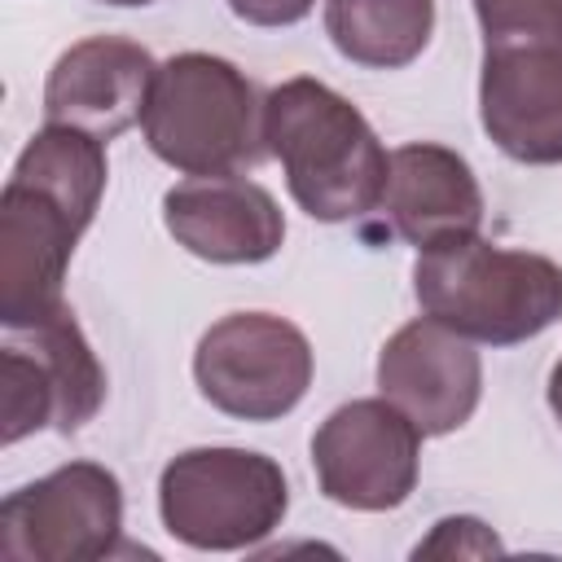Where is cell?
<instances>
[{"label": "cell", "instance_id": "ac0fdd59", "mask_svg": "<svg viewBox=\"0 0 562 562\" xmlns=\"http://www.w3.org/2000/svg\"><path fill=\"white\" fill-rule=\"evenodd\" d=\"M549 408H553V417H558V426H562V356H558V364L549 369Z\"/></svg>", "mask_w": 562, "mask_h": 562}, {"label": "cell", "instance_id": "9c48e42d", "mask_svg": "<svg viewBox=\"0 0 562 562\" xmlns=\"http://www.w3.org/2000/svg\"><path fill=\"white\" fill-rule=\"evenodd\" d=\"M422 439L426 435L386 395L338 404L312 435L316 483L342 509H400L417 487Z\"/></svg>", "mask_w": 562, "mask_h": 562}, {"label": "cell", "instance_id": "8fae6325", "mask_svg": "<svg viewBox=\"0 0 562 562\" xmlns=\"http://www.w3.org/2000/svg\"><path fill=\"white\" fill-rule=\"evenodd\" d=\"M378 391L408 413L422 435H452L479 408L483 360L465 334L435 316H417L382 342Z\"/></svg>", "mask_w": 562, "mask_h": 562}, {"label": "cell", "instance_id": "2e32d148", "mask_svg": "<svg viewBox=\"0 0 562 562\" xmlns=\"http://www.w3.org/2000/svg\"><path fill=\"white\" fill-rule=\"evenodd\" d=\"M492 553H505L501 536L483 518H470V514L439 518L430 536L413 549V558H492Z\"/></svg>", "mask_w": 562, "mask_h": 562}, {"label": "cell", "instance_id": "7a4b0ae2", "mask_svg": "<svg viewBox=\"0 0 562 562\" xmlns=\"http://www.w3.org/2000/svg\"><path fill=\"white\" fill-rule=\"evenodd\" d=\"M413 294L426 316L470 342L514 347L562 321V263L536 250H505L474 233L417 250Z\"/></svg>", "mask_w": 562, "mask_h": 562}, {"label": "cell", "instance_id": "30bf717a", "mask_svg": "<svg viewBox=\"0 0 562 562\" xmlns=\"http://www.w3.org/2000/svg\"><path fill=\"white\" fill-rule=\"evenodd\" d=\"M92 224V211L66 193L9 171L0 189V325L22 329L53 316L70 255Z\"/></svg>", "mask_w": 562, "mask_h": 562}, {"label": "cell", "instance_id": "8992f818", "mask_svg": "<svg viewBox=\"0 0 562 562\" xmlns=\"http://www.w3.org/2000/svg\"><path fill=\"white\" fill-rule=\"evenodd\" d=\"M312 364V342L294 321L228 312L198 338L193 382L211 408L237 422H277L307 395Z\"/></svg>", "mask_w": 562, "mask_h": 562}, {"label": "cell", "instance_id": "52a82bcc", "mask_svg": "<svg viewBox=\"0 0 562 562\" xmlns=\"http://www.w3.org/2000/svg\"><path fill=\"white\" fill-rule=\"evenodd\" d=\"M123 536L119 474L97 461H70L18 487L0 505V553L13 562H92L114 558Z\"/></svg>", "mask_w": 562, "mask_h": 562}, {"label": "cell", "instance_id": "d6986e66", "mask_svg": "<svg viewBox=\"0 0 562 562\" xmlns=\"http://www.w3.org/2000/svg\"><path fill=\"white\" fill-rule=\"evenodd\" d=\"M101 4H114V9H145V4H154V0H101Z\"/></svg>", "mask_w": 562, "mask_h": 562}, {"label": "cell", "instance_id": "5bb4252c", "mask_svg": "<svg viewBox=\"0 0 562 562\" xmlns=\"http://www.w3.org/2000/svg\"><path fill=\"white\" fill-rule=\"evenodd\" d=\"M391 233L417 250L474 237L483 224V189L474 167L435 140H413L391 149L386 193H382Z\"/></svg>", "mask_w": 562, "mask_h": 562}, {"label": "cell", "instance_id": "ba28073f", "mask_svg": "<svg viewBox=\"0 0 562 562\" xmlns=\"http://www.w3.org/2000/svg\"><path fill=\"white\" fill-rule=\"evenodd\" d=\"M479 123L514 162H562V26L483 35Z\"/></svg>", "mask_w": 562, "mask_h": 562}, {"label": "cell", "instance_id": "4fadbf2b", "mask_svg": "<svg viewBox=\"0 0 562 562\" xmlns=\"http://www.w3.org/2000/svg\"><path fill=\"white\" fill-rule=\"evenodd\" d=\"M162 224L206 263H263L285 241L277 198L246 176H193L162 198Z\"/></svg>", "mask_w": 562, "mask_h": 562}, {"label": "cell", "instance_id": "3957f363", "mask_svg": "<svg viewBox=\"0 0 562 562\" xmlns=\"http://www.w3.org/2000/svg\"><path fill=\"white\" fill-rule=\"evenodd\" d=\"M140 132L149 154L184 176H237L268 154L255 83L215 53H176L158 66Z\"/></svg>", "mask_w": 562, "mask_h": 562}, {"label": "cell", "instance_id": "7c38bea8", "mask_svg": "<svg viewBox=\"0 0 562 562\" xmlns=\"http://www.w3.org/2000/svg\"><path fill=\"white\" fill-rule=\"evenodd\" d=\"M158 61L123 35H88L70 44L44 79V123L79 127L97 140L127 132L149 101Z\"/></svg>", "mask_w": 562, "mask_h": 562}, {"label": "cell", "instance_id": "5b68a950", "mask_svg": "<svg viewBox=\"0 0 562 562\" xmlns=\"http://www.w3.org/2000/svg\"><path fill=\"white\" fill-rule=\"evenodd\" d=\"M105 404V369L83 338L70 303L53 316L4 329L0 347V443L35 430H83Z\"/></svg>", "mask_w": 562, "mask_h": 562}, {"label": "cell", "instance_id": "6da1fadb", "mask_svg": "<svg viewBox=\"0 0 562 562\" xmlns=\"http://www.w3.org/2000/svg\"><path fill=\"white\" fill-rule=\"evenodd\" d=\"M263 145L285 189L321 224H347L382 206L391 154L369 119L329 83L294 75L263 97Z\"/></svg>", "mask_w": 562, "mask_h": 562}, {"label": "cell", "instance_id": "9a60e30c", "mask_svg": "<svg viewBox=\"0 0 562 562\" xmlns=\"http://www.w3.org/2000/svg\"><path fill=\"white\" fill-rule=\"evenodd\" d=\"M325 35L364 70H404L435 35V0H325Z\"/></svg>", "mask_w": 562, "mask_h": 562}, {"label": "cell", "instance_id": "277c9868", "mask_svg": "<svg viewBox=\"0 0 562 562\" xmlns=\"http://www.w3.org/2000/svg\"><path fill=\"white\" fill-rule=\"evenodd\" d=\"M290 509L285 470L250 448H189L158 474V518L167 536L202 553L255 549Z\"/></svg>", "mask_w": 562, "mask_h": 562}, {"label": "cell", "instance_id": "e0dca14e", "mask_svg": "<svg viewBox=\"0 0 562 562\" xmlns=\"http://www.w3.org/2000/svg\"><path fill=\"white\" fill-rule=\"evenodd\" d=\"M228 9L250 26H294L316 9V0H228Z\"/></svg>", "mask_w": 562, "mask_h": 562}]
</instances>
